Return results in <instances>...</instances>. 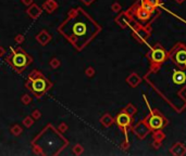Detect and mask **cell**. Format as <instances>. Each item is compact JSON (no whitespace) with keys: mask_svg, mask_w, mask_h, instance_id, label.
I'll use <instances>...</instances> for the list:
<instances>
[{"mask_svg":"<svg viewBox=\"0 0 186 156\" xmlns=\"http://www.w3.org/2000/svg\"><path fill=\"white\" fill-rule=\"evenodd\" d=\"M100 29L99 25L82 8L70 10L68 19L58 27V32L78 50H82L87 46Z\"/></svg>","mask_w":186,"mask_h":156,"instance_id":"obj_1","label":"cell"},{"mask_svg":"<svg viewBox=\"0 0 186 156\" xmlns=\"http://www.w3.org/2000/svg\"><path fill=\"white\" fill-rule=\"evenodd\" d=\"M53 84L44 74L38 70H33L32 73L27 77V80L25 82V87L35 95V98L40 99L50 88H52Z\"/></svg>","mask_w":186,"mask_h":156,"instance_id":"obj_2","label":"cell"},{"mask_svg":"<svg viewBox=\"0 0 186 156\" xmlns=\"http://www.w3.org/2000/svg\"><path fill=\"white\" fill-rule=\"evenodd\" d=\"M6 62L13 68L14 72L22 74L25 68L29 67L33 62V57L21 47L12 48L9 55L6 57Z\"/></svg>","mask_w":186,"mask_h":156,"instance_id":"obj_3","label":"cell"},{"mask_svg":"<svg viewBox=\"0 0 186 156\" xmlns=\"http://www.w3.org/2000/svg\"><path fill=\"white\" fill-rule=\"evenodd\" d=\"M115 123L121 128H126L131 124V115H129L126 112H122L115 118Z\"/></svg>","mask_w":186,"mask_h":156,"instance_id":"obj_4","label":"cell"},{"mask_svg":"<svg viewBox=\"0 0 186 156\" xmlns=\"http://www.w3.org/2000/svg\"><path fill=\"white\" fill-rule=\"evenodd\" d=\"M52 39V36L46 31V29H42L39 34H37L36 36V40L39 44L42 46H47V44L50 42V40Z\"/></svg>","mask_w":186,"mask_h":156,"instance_id":"obj_5","label":"cell"},{"mask_svg":"<svg viewBox=\"0 0 186 156\" xmlns=\"http://www.w3.org/2000/svg\"><path fill=\"white\" fill-rule=\"evenodd\" d=\"M42 10L40 9L39 6H37L36 3H33V5H31L29 7V9L26 10V14L31 19H33V20H36V19L39 18L40 14H42Z\"/></svg>","mask_w":186,"mask_h":156,"instance_id":"obj_6","label":"cell"},{"mask_svg":"<svg viewBox=\"0 0 186 156\" xmlns=\"http://www.w3.org/2000/svg\"><path fill=\"white\" fill-rule=\"evenodd\" d=\"M148 124L153 129H160L163 127V118L158 115H153L149 118Z\"/></svg>","mask_w":186,"mask_h":156,"instance_id":"obj_7","label":"cell"},{"mask_svg":"<svg viewBox=\"0 0 186 156\" xmlns=\"http://www.w3.org/2000/svg\"><path fill=\"white\" fill-rule=\"evenodd\" d=\"M58 9V3L55 0H46L45 3L42 5V10L47 12V13H52L53 11Z\"/></svg>","mask_w":186,"mask_h":156,"instance_id":"obj_8","label":"cell"},{"mask_svg":"<svg viewBox=\"0 0 186 156\" xmlns=\"http://www.w3.org/2000/svg\"><path fill=\"white\" fill-rule=\"evenodd\" d=\"M172 79H173V82H174V84L182 85V84L185 82L186 76L183 72H181V70H176V72H174V74H173Z\"/></svg>","mask_w":186,"mask_h":156,"instance_id":"obj_9","label":"cell"},{"mask_svg":"<svg viewBox=\"0 0 186 156\" xmlns=\"http://www.w3.org/2000/svg\"><path fill=\"white\" fill-rule=\"evenodd\" d=\"M153 60L157 63H160V62H163L164 59H166V52H164L162 49H156L153 52Z\"/></svg>","mask_w":186,"mask_h":156,"instance_id":"obj_10","label":"cell"},{"mask_svg":"<svg viewBox=\"0 0 186 156\" xmlns=\"http://www.w3.org/2000/svg\"><path fill=\"white\" fill-rule=\"evenodd\" d=\"M126 82L131 87H136L140 82V77L138 76L137 74H134L133 73V74H131L129 77H127Z\"/></svg>","mask_w":186,"mask_h":156,"instance_id":"obj_11","label":"cell"},{"mask_svg":"<svg viewBox=\"0 0 186 156\" xmlns=\"http://www.w3.org/2000/svg\"><path fill=\"white\" fill-rule=\"evenodd\" d=\"M113 121H114V119H113L112 116H111L110 114H108V113L104 114V116L100 118V123H101L104 127H110V126L113 124Z\"/></svg>","mask_w":186,"mask_h":156,"instance_id":"obj_12","label":"cell"},{"mask_svg":"<svg viewBox=\"0 0 186 156\" xmlns=\"http://www.w3.org/2000/svg\"><path fill=\"white\" fill-rule=\"evenodd\" d=\"M136 15H137V18L140 19V21H146L150 18V13H149L147 10H145L144 8H140V9L137 10V12H136Z\"/></svg>","mask_w":186,"mask_h":156,"instance_id":"obj_13","label":"cell"},{"mask_svg":"<svg viewBox=\"0 0 186 156\" xmlns=\"http://www.w3.org/2000/svg\"><path fill=\"white\" fill-rule=\"evenodd\" d=\"M175 60H176V63L179 64H186V51L184 50L179 51V52L176 53Z\"/></svg>","mask_w":186,"mask_h":156,"instance_id":"obj_14","label":"cell"},{"mask_svg":"<svg viewBox=\"0 0 186 156\" xmlns=\"http://www.w3.org/2000/svg\"><path fill=\"white\" fill-rule=\"evenodd\" d=\"M183 147H185V146H183L181 143L175 144L174 146L172 147V154H174V155H183V154L186 152V151H184V150L181 151V149H183Z\"/></svg>","mask_w":186,"mask_h":156,"instance_id":"obj_15","label":"cell"},{"mask_svg":"<svg viewBox=\"0 0 186 156\" xmlns=\"http://www.w3.org/2000/svg\"><path fill=\"white\" fill-rule=\"evenodd\" d=\"M10 131H11V133L13 134L14 137H19L21 133H22L23 129L20 125H13L11 127V129H10Z\"/></svg>","mask_w":186,"mask_h":156,"instance_id":"obj_16","label":"cell"},{"mask_svg":"<svg viewBox=\"0 0 186 156\" xmlns=\"http://www.w3.org/2000/svg\"><path fill=\"white\" fill-rule=\"evenodd\" d=\"M33 124H34V118L32 116H27V117H25V118L23 119V125H24L26 128L32 127V126H33Z\"/></svg>","mask_w":186,"mask_h":156,"instance_id":"obj_17","label":"cell"},{"mask_svg":"<svg viewBox=\"0 0 186 156\" xmlns=\"http://www.w3.org/2000/svg\"><path fill=\"white\" fill-rule=\"evenodd\" d=\"M49 65L52 68H58L61 65V62H60V60L58 59V57H53V59H51L50 62H49Z\"/></svg>","mask_w":186,"mask_h":156,"instance_id":"obj_18","label":"cell"},{"mask_svg":"<svg viewBox=\"0 0 186 156\" xmlns=\"http://www.w3.org/2000/svg\"><path fill=\"white\" fill-rule=\"evenodd\" d=\"M83 152H84V149H83L82 145H81V144L74 145V147H73V153L75 154V155H82Z\"/></svg>","mask_w":186,"mask_h":156,"instance_id":"obj_19","label":"cell"},{"mask_svg":"<svg viewBox=\"0 0 186 156\" xmlns=\"http://www.w3.org/2000/svg\"><path fill=\"white\" fill-rule=\"evenodd\" d=\"M21 101H22V103L24 104V105H29L32 102V97L29 95H23Z\"/></svg>","mask_w":186,"mask_h":156,"instance_id":"obj_20","label":"cell"},{"mask_svg":"<svg viewBox=\"0 0 186 156\" xmlns=\"http://www.w3.org/2000/svg\"><path fill=\"white\" fill-rule=\"evenodd\" d=\"M124 112H126L129 115H134L136 113V108H134V105H132V104H129V105L126 106V108H125V111Z\"/></svg>","mask_w":186,"mask_h":156,"instance_id":"obj_21","label":"cell"},{"mask_svg":"<svg viewBox=\"0 0 186 156\" xmlns=\"http://www.w3.org/2000/svg\"><path fill=\"white\" fill-rule=\"evenodd\" d=\"M95 74H96V70H94V67H91V66H89V67H87L86 70H85V75H86L87 77H93Z\"/></svg>","mask_w":186,"mask_h":156,"instance_id":"obj_22","label":"cell"},{"mask_svg":"<svg viewBox=\"0 0 186 156\" xmlns=\"http://www.w3.org/2000/svg\"><path fill=\"white\" fill-rule=\"evenodd\" d=\"M24 39H25L24 36L21 35V34H19V35H16V38H14V41H16V44H23V42H24Z\"/></svg>","mask_w":186,"mask_h":156,"instance_id":"obj_23","label":"cell"},{"mask_svg":"<svg viewBox=\"0 0 186 156\" xmlns=\"http://www.w3.org/2000/svg\"><path fill=\"white\" fill-rule=\"evenodd\" d=\"M32 117H33L35 120H37V119H39L40 117H42V113H40V111L38 110H34L33 112H32Z\"/></svg>","mask_w":186,"mask_h":156,"instance_id":"obj_24","label":"cell"},{"mask_svg":"<svg viewBox=\"0 0 186 156\" xmlns=\"http://www.w3.org/2000/svg\"><path fill=\"white\" fill-rule=\"evenodd\" d=\"M142 8H144L145 10H147V11H148L149 13H153V10H155V8H153V6H150L149 3H147V2L143 3V7H142Z\"/></svg>","mask_w":186,"mask_h":156,"instance_id":"obj_25","label":"cell"},{"mask_svg":"<svg viewBox=\"0 0 186 156\" xmlns=\"http://www.w3.org/2000/svg\"><path fill=\"white\" fill-rule=\"evenodd\" d=\"M121 5L120 3H117V2H114L113 3L112 6H111V10H112L113 12H120L121 11Z\"/></svg>","mask_w":186,"mask_h":156,"instance_id":"obj_26","label":"cell"},{"mask_svg":"<svg viewBox=\"0 0 186 156\" xmlns=\"http://www.w3.org/2000/svg\"><path fill=\"white\" fill-rule=\"evenodd\" d=\"M58 130H59L61 133H63V132H65L68 130V125L65 123H61L59 125V127H58Z\"/></svg>","mask_w":186,"mask_h":156,"instance_id":"obj_27","label":"cell"},{"mask_svg":"<svg viewBox=\"0 0 186 156\" xmlns=\"http://www.w3.org/2000/svg\"><path fill=\"white\" fill-rule=\"evenodd\" d=\"M159 1H160V0H146L145 2L149 3V5L153 6V8H156V7H158V6H159Z\"/></svg>","mask_w":186,"mask_h":156,"instance_id":"obj_28","label":"cell"},{"mask_svg":"<svg viewBox=\"0 0 186 156\" xmlns=\"http://www.w3.org/2000/svg\"><path fill=\"white\" fill-rule=\"evenodd\" d=\"M21 1H22L23 5L26 6V7H29V6L34 3V0H21Z\"/></svg>","mask_w":186,"mask_h":156,"instance_id":"obj_29","label":"cell"},{"mask_svg":"<svg viewBox=\"0 0 186 156\" xmlns=\"http://www.w3.org/2000/svg\"><path fill=\"white\" fill-rule=\"evenodd\" d=\"M81 1H82V2L84 3L85 6H91V3L95 1V0H81Z\"/></svg>","mask_w":186,"mask_h":156,"instance_id":"obj_30","label":"cell"},{"mask_svg":"<svg viewBox=\"0 0 186 156\" xmlns=\"http://www.w3.org/2000/svg\"><path fill=\"white\" fill-rule=\"evenodd\" d=\"M5 54H6V49L3 48V47L0 46V57H2Z\"/></svg>","mask_w":186,"mask_h":156,"instance_id":"obj_31","label":"cell"},{"mask_svg":"<svg viewBox=\"0 0 186 156\" xmlns=\"http://www.w3.org/2000/svg\"><path fill=\"white\" fill-rule=\"evenodd\" d=\"M175 1H176L177 3H183V1H184V0H175Z\"/></svg>","mask_w":186,"mask_h":156,"instance_id":"obj_32","label":"cell"}]
</instances>
